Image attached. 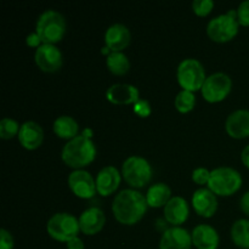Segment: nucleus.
<instances>
[{"label": "nucleus", "mask_w": 249, "mask_h": 249, "mask_svg": "<svg viewBox=\"0 0 249 249\" xmlns=\"http://www.w3.org/2000/svg\"><path fill=\"white\" fill-rule=\"evenodd\" d=\"M240 23L237 19V9H230L225 14L213 17L207 24V34L216 43H228L237 36Z\"/></svg>", "instance_id": "5"}, {"label": "nucleus", "mask_w": 249, "mask_h": 249, "mask_svg": "<svg viewBox=\"0 0 249 249\" xmlns=\"http://www.w3.org/2000/svg\"><path fill=\"white\" fill-rule=\"evenodd\" d=\"M122 172L114 165H105L96 175V191L101 196H109L117 191L122 181Z\"/></svg>", "instance_id": "15"}, {"label": "nucleus", "mask_w": 249, "mask_h": 249, "mask_svg": "<svg viewBox=\"0 0 249 249\" xmlns=\"http://www.w3.org/2000/svg\"><path fill=\"white\" fill-rule=\"evenodd\" d=\"M96 157V146L92 139H88L82 134L71 139L61 151V158L68 167L73 169H84L88 164L94 162Z\"/></svg>", "instance_id": "2"}, {"label": "nucleus", "mask_w": 249, "mask_h": 249, "mask_svg": "<svg viewBox=\"0 0 249 249\" xmlns=\"http://www.w3.org/2000/svg\"><path fill=\"white\" fill-rule=\"evenodd\" d=\"M130 41V29L123 23L111 24L105 32V44L111 51H123Z\"/></svg>", "instance_id": "18"}, {"label": "nucleus", "mask_w": 249, "mask_h": 249, "mask_svg": "<svg viewBox=\"0 0 249 249\" xmlns=\"http://www.w3.org/2000/svg\"><path fill=\"white\" fill-rule=\"evenodd\" d=\"M191 232L182 226H172L163 231L160 240V249H191Z\"/></svg>", "instance_id": "12"}, {"label": "nucleus", "mask_w": 249, "mask_h": 249, "mask_svg": "<svg viewBox=\"0 0 249 249\" xmlns=\"http://www.w3.org/2000/svg\"><path fill=\"white\" fill-rule=\"evenodd\" d=\"M68 187L79 198H91L96 194V179L85 169H75L68 175Z\"/></svg>", "instance_id": "11"}, {"label": "nucleus", "mask_w": 249, "mask_h": 249, "mask_svg": "<svg viewBox=\"0 0 249 249\" xmlns=\"http://www.w3.org/2000/svg\"><path fill=\"white\" fill-rule=\"evenodd\" d=\"M15 241L11 232L6 229H0V249H14Z\"/></svg>", "instance_id": "32"}, {"label": "nucleus", "mask_w": 249, "mask_h": 249, "mask_svg": "<svg viewBox=\"0 0 249 249\" xmlns=\"http://www.w3.org/2000/svg\"><path fill=\"white\" fill-rule=\"evenodd\" d=\"M21 125L18 122L10 117H5L0 121V138L4 140H10L18 135Z\"/></svg>", "instance_id": "27"}, {"label": "nucleus", "mask_w": 249, "mask_h": 249, "mask_svg": "<svg viewBox=\"0 0 249 249\" xmlns=\"http://www.w3.org/2000/svg\"><path fill=\"white\" fill-rule=\"evenodd\" d=\"M153 168L142 156H129L122 164V177L131 189H141L152 180Z\"/></svg>", "instance_id": "6"}, {"label": "nucleus", "mask_w": 249, "mask_h": 249, "mask_svg": "<svg viewBox=\"0 0 249 249\" xmlns=\"http://www.w3.org/2000/svg\"><path fill=\"white\" fill-rule=\"evenodd\" d=\"M67 31L66 18L57 10L48 9L39 15L36 23V32L40 36L43 44L58 43Z\"/></svg>", "instance_id": "3"}, {"label": "nucleus", "mask_w": 249, "mask_h": 249, "mask_svg": "<svg viewBox=\"0 0 249 249\" xmlns=\"http://www.w3.org/2000/svg\"><path fill=\"white\" fill-rule=\"evenodd\" d=\"M66 246H67V249H85L84 241H83L79 236L68 241V242L66 243Z\"/></svg>", "instance_id": "34"}, {"label": "nucleus", "mask_w": 249, "mask_h": 249, "mask_svg": "<svg viewBox=\"0 0 249 249\" xmlns=\"http://www.w3.org/2000/svg\"><path fill=\"white\" fill-rule=\"evenodd\" d=\"M232 89V79L225 72H214L207 75L202 85V96L211 104L220 102L228 97Z\"/></svg>", "instance_id": "9"}, {"label": "nucleus", "mask_w": 249, "mask_h": 249, "mask_svg": "<svg viewBox=\"0 0 249 249\" xmlns=\"http://www.w3.org/2000/svg\"><path fill=\"white\" fill-rule=\"evenodd\" d=\"M240 207L241 209H242L243 213H245L247 216H249V190L248 191H246L245 194H243V196L241 197Z\"/></svg>", "instance_id": "35"}, {"label": "nucleus", "mask_w": 249, "mask_h": 249, "mask_svg": "<svg viewBox=\"0 0 249 249\" xmlns=\"http://www.w3.org/2000/svg\"><path fill=\"white\" fill-rule=\"evenodd\" d=\"M213 7V0H194L192 1V10L197 16H207L211 14Z\"/></svg>", "instance_id": "28"}, {"label": "nucleus", "mask_w": 249, "mask_h": 249, "mask_svg": "<svg viewBox=\"0 0 249 249\" xmlns=\"http://www.w3.org/2000/svg\"><path fill=\"white\" fill-rule=\"evenodd\" d=\"M207 74L203 63L194 57L184 58L177 70V79L180 87L189 91H197L202 89Z\"/></svg>", "instance_id": "8"}, {"label": "nucleus", "mask_w": 249, "mask_h": 249, "mask_svg": "<svg viewBox=\"0 0 249 249\" xmlns=\"http://www.w3.org/2000/svg\"><path fill=\"white\" fill-rule=\"evenodd\" d=\"M106 66L113 74L124 75L130 70V60L123 51H112L107 55Z\"/></svg>", "instance_id": "24"}, {"label": "nucleus", "mask_w": 249, "mask_h": 249, "mask_svg": "<svg viewBox=\"0 0 249 249\" xmlns=\"http://www.w3.org/2000/svg\"><path fill=\"white\" fill-rule=\"evenodd\" d=\"M106 99L114 105H134L140 100V91L129 83H114L106 90Z\"/></svg>", "instance_id": "14"}, {"label": "nucleus", "mask_w": 249, "mask_h": 249, "mask_svg": "<svg viewBox=\"0 0 249 249\" xmlns=\"http://www.w3.org/2000/svg\"><path fill=\"white\" fill-rule=\"evenodd\" d=\"M175 108L180 112V113H189L195 108L196 105V96L195 92L189 91V90L181 89L177 94L174 100Z\"/></svg>", "instance_id": "26"}, {"label": "nucleus", "mask_w": 249, "mask_h": 249, "mask_svg": "<svg viewBox=\"0 0 249 249\" xmlns=\"http://www.w3.org/2000/svg\"><path fill=\"white\" fill-rule=\"evenodd\" d=\"M192 207L199 216L211 218L218 211V197L208 187H199L195 190L191 199Z\"/></svg>", "instance_id": "13"}, {"label": "nucleus", "mask_w": 249, "mask_h": 249, "mask_svg": "<svg viewBox=\"0 0 249 249\" xmlns=\"http://www.w3.org/2000/svg\"><path fill=\"white\" fill-rule=\"evenodd\" d=\"M209 178H211V170L204 167L195 168L192 172V180L197 185H208Z\"/></svg>", "instance_id": "30"}, {"label": "nucleus", "mask_w": 249, "mask_h": 249, "mask_svg": "<svg viewBox=\"0 0 249 249\" xmlns=\"http://www.w3.org/2000/svg\"><path fill=\"white\" fill-rule=\"evenodd\" d=\"M242 175L237 169L228 165H220L211 170L208 189L216 196H231L242 186Z\"/></svg>", "instance_id": "4"}, {"label": "nucleus", "mask_w": 249, "mask_h": 249, "mask_svg": "<svg viewBox=\"0 0 249 249\" xmlns=\"http://www.w3.org/2000/svg\"><path fill=\"white\" fill-rule=\"evenodd\" d=\"M46 232L53 240L67 243L80 232L79 219L67 212L53 214L46 223Z\"/></svg>", "instance_id": "7"}, {"label": "nucleus", "mask_w": 249, "mask_h": 249, "mask_svg": "<svg viewBox=\"0 0 249 249\" xmlns=\"http://www.w3.org/2000/svg\"><path fill=\"white\" fill-rule=\"evenodd\" d=\"M17 139L26 150H36L40 147L44 141V130L40 124L36 122L26 121L21 124Z\"/></svg>", "instance_id": "19"}, {"label": "nucleus", "mask_w": 249, "mask_h": 249, "mask_svg": "<svg viewBox=\"0 0 249 249\" xmlns=\"http://www.w3.org/2000/svg\"><path fill=\"white\" fill-rule=\"evenodd\" d=\"M26 44L29 46V48H39V46L43 44L40 36H38L36 32H33V33H29L28 36H26Z\"/></svg>", "instance_id": "33"}, {"label": "nucleus", "mask_w": 249, "mask_h": 249, "mask_svg": "<svg viewBox=\"0 0 249 249\" xmlns=\"http://www.w3.org/2000/svg\"><path fill=\"white\" fill-rule=\"evenodd\" d=\"M53 133L61 139H65V140H71V139L75 138L77 135H79V124L75 121V118H73L72 116H67V114H62V116H58L57 118L53 121Z\"/></svg>", "instance_id": "23"}, {"label": "nucleus", "mask_w": 249, "mask_h": 249, "mask_svg": "<svg viewBox=\"0 0 249 249\" xmlns=\"http://www.w3.org/2000/svg\"><path fill=\"white\" fill-rule=\"evenodd\" d=\"M226 133L233 139H245L249 136V109L238 108L231 112L225 121Z\"/></svg>", "instance_id": "17"}, {"label": "nucleus", "mask_w": 249, "mask_h": 249, "mask_svg": "<svg viewBox=\"0 0 249 249\" xmlns=\"http://www.w3.org/2000/svg\"><path fill=\"white\" fill-rule=\"evenodd\" d=\"M78 219L80 231L88 236L99 233L106 224V214L100 207H89L82 212Z\"/></svg>", "instance_id": "16"}, {"label": "nucleus", "mask_w": 249, "mask_h": 249, "mask_svg": "<svg viewBox=\"0 0 249 249\" xmlns=\"http://www.w3.org/2000/svg\"><path fill=\"white\" fill-rule=\"evenodd\" d=\"M241 160L249 169V145L246 146L242 150V152H241Z\"/></svg>", "instance_id": "36"}, {"label": "nucleus", "mask_w": 249, "mask_h": 249, "mask_svg": "<svg viewBox=\"0 0 249 249\" xmlns=\"http://www.w3.org/2000/svg\"><path fill=\"white\" fill-rule=\"evenodd\" d=\"M34 61L43 72L55 73L60 71L63 65L62 51L55 44H41L36 49Z\"/></svg>", "instance_id": "10"}, {"label": "nucleus", "mask_w": 249, "mask_h": 249, "mask_svg": "<svg viewBox=\"0 0 249 249\" xmlns=\"http://www.w3.org/2000/svg\"><path fill=\"white\" fill-rule=\"evenodd\" d=\"M172 189L165 182H155L146 192V201L148 207L152 208H164L165 204L172 198Z\"/></svg>", "instance_id": "22"}, {"label": "nucleus", "mask_w": 249, "mask_h": 249, "mask_svg": "<svg viewBox=\"0 0 249 249\" xmlns=\"http://www.w3.org/2000/svg\"><path fill=\"white\" fill-rule=\"evenodd\" d=\"M80 134H82L83 136H85V138L92 139V136H94V130H92L91 128H85L83 129V131Z\"/></svg>", "instance_id": "37"}, {"label": "nucleus", "mask_w": 249, "mask_h": 249, "mask_svg": "<svg viewBox=\"0 0 249 249\" xmlns=\"http://www.w3.org/2000/svg\"><path fill=\"white\" fill-rule=\"evenodd\" d=\"M148 208L146 196L136 189H124L114 196L112 213L117 221L123 225L139 223Z\"/></svg>", "instance_id": "1"}, {"label": "nucleus", "mask_w": 249, "mask_h": 249, "mask_svg": "<svg viewBox=\"0 0 249 249\" xmlns=\"http://www.w3.org/2000/svg\"><path fill=\"white\" fill-rule=\"evenodd\" d=\"M133 111L136 116L141 117V118H147L152 113V107L147 100L140 99L133 105Z\"/></svg>", "instance_id": "29"}, {"label": "nucleus", "mask_w": 249, "mask_h": 249, "mask_svg": "<svg viewBox=\"0 0 249 249\" xmlns=\"http://www.w3.org/2000/svg\"><path fill=\"white\" fill-rule=\"evenodd\" d=\"M237 19L240 26H249V0L241 2L237 7Z\"/></svg>", "instance_id": "31"}, {"label": "nucleus", "mask_w": 249, "mask_h": 249, "mask_svg": "<svg viewBox=\"0 0 249 249\" xmlns=\"http://www.w3.org/2000/svg\"><path fill=\"white\" fill-rule=\"evenodd\" d=\"M192 243L197 249H218L220 236L214 226L209 224H198L191 232Z\"/></svg>", "instance_id": "20"}, {"label": "nucleus", "mask_w": 249, "mask_h": 249, "mask_svg": "<svg viewBox=\"0 0 249 249\" xmlns=\"http://www.w3.org/2000/svg\"><path fill=\"white\" fill-rule=\"evenodd\" d=\"M231 240L241 249H249V219H237L231 226Z\"/></svg>", "instance_id": "25"}, {"label": "nucleus", "mask_w": 249, "mask_h": 249, "mask_svg": "<svg viewBox=\"0 0 249 249\" xmlns=\"http://www.w3.org/2000/svg\"><path fill=\"white\" fill-rule=\"evenodd\" d=\"M165 220L173 226H181L189 219L190 207L186 199L181 196H173L163 208Z\"/></svg>", "instance_id": "21"}]
</instances>
